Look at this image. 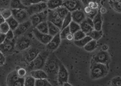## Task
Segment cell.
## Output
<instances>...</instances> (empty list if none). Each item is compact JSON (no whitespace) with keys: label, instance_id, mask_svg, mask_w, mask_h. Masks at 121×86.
<instances>
[{"label":"cell","instance_id":"cell-16","mask_svg":"<svg viewBox=\"0 0 121 86\" xmlns=\"http://www.w3.org/2000/svg\"><path fill=\"white\" fill-rule=\"evenodd\" d=\"M71 13L72 21L78 24L82 23L86 18L83 10H78Z\"/></svg>","mask_w":121,"mask_h":86},{"label":"cell","instance_id":"cell-32","mask_svg":"<svg viewBox=\"0 0 121 86\" xmlns=\"http://www.w3.org/2000/svg\"><path fill=\"white\" fill-rule=\"evenodd\" d=\"M72 21V16H71V13L70 12H69L68 15L64 18V19L63 20V23H62V28L61 30L63 29L64 28H66V27L69 26L70 23Z\"/></svg>","mask_w":121,"mask_h":86},{"label":"cell","instance_id":"cell-20","mask_svg":"<svg viewBox=\"0 0 121 86\" xmlns=\"http://www.w3.org/2000/svg\"><path fill=\"white\" fill-rule=\"evenodd\" d=\"M64 0H48L47 3L48 10H55L63 5Z\"/></svg>","mask_w":121,"mask_h":86},{"label":"cell","instance_id":"cell-36","mask_svg":"<svg viewBox=\"0 0 121 86\" xmlns=\"http://www.w3.org/2000/svg\"><path fill=\"white\" fill-rule=\"evenodd\" d=\"M74 34V41H78L84 38L87 35L82 32L81 30H80L76 32Z\"/></svg>","mask_w":121,"mask_h":86},{"label":"cell","instance_id":"cell-9","mask_svg":"<svg viewBox=\"0 0 121 86\" xmlns=\"http://www.w3.org/2000/svg\"><path fill=\"white\" fill-rule=\"evenodd\" d=\"M15 49V39L9 41L5 40V41L0 45V51L3 54L9 55L12 54Z\"/></svg>","mask_w":121,"mask_h":86},{"label":"cell","instance_id":"cell-38","mask_svg":"<svg viewBox=\"0 0 121 86\" xmlns=\"http://www.w3.org/2000/svg\"><path fill=\"white\" fill-rule=\"evenodd\" d=\"M10 30V27L6 22L0 25V33L6 34Z\"/></svg>","mask_w":121,"mask_h":86},{"label":"cell","instance_id":"cell-14","mask_svg":"<svg viewBox=\"0 0 121 86\" xmlns=\"http://www.w3.org/2000/svg\"><path fill=\"white\" fill-rule=\"evenodd\" d=\"M33 33L35 37L40 42H41L42 44L46 45L48 44L53 37L49 34H43L40 32L35 27L33 29Z\"/></svg>","mask_w":121,"mask_h":86},{"label":"cell","instance_id":"cell-5","mask_svg":"<svg viewBox=\"0 0 121 86\" xmlns=\"http://www.w3.org/2000/svg\"><path fill=\"white\" fill-rule=\"evenodd\" d=\"M48 10H45L40 13L34 14L30 16V19L32 25L33 26L36 27L39 24L48 21Z\"/></svg>","mask_w":121,"mask_h":86},{"label":"cell","instance_id":"cell-27","mask_svg":"<svg viewBox=\"0 0 121 86\" xmlns=\"http://www.w3.org/2000/svg\"><path fill=\"white\" fill-rule=\"evenodd\" d=\"M55 10L59 16L63 20L64 19V18L68 15V14L69 12V10L65 6L63 5L57 8Z\"/></svg>","mask_w":121,"mask_h":86},{"label":"cell","instance_id":"cell-31","mask_svg":"<svg viewBox=\"0 0 121 86\" xmlns=\"http://www.w3.org/2000/svg\"><path fill=\"white\" fill-rule=\"evenodd\" d=\"M109 4L113 10L117 13H121V3L109 0Z\"/></svg>","mask_w":121,"mask_h":86},{"label":"cell","instance_id":"cell-3","mask_svg":"<svg viewBox=\"0 0 121 86\" xmlns=\"http://www.w3.org/2000/svg\"><path fill=\"white\" fill-rule=\"evenodd\" d=\"M49 55V52L44 51L40 52L37 57L29 63L27 67V70L29 72L34 70L43 69L46 60Z\"/></svg>","mask_w":121,"mask_h":86},{"label":"cell","instance_id":"cell-51","mask_svg":"<svg viewBox=\"0 0 121 86\" xmlns=\"http://www.w3.org/2000/svg\"><path fill=\"white\" fill-rule=\"evenodd\" d=\"M86 21L92 27H93L94 28V25H93V20L89 18V17H86L85 19Z\"/></svg>","mask_w":121,"mask_h":86},{"label":"cell","instance_id":"cell-55","mask_svg":"<svg viewBox=\"0 0 121 86\" xmlns=\"http://www.w3.org/2000/svg\"><path fill=\"white\" fill-rule=\"evenodd\" d=\"M21 1L22 2V3L26 7H28L29 6L28 3V0H21Z\"/></svg>","mask_w":121,"mask_h":86},{"label":"cell","instance_id":"cell-58","mask_svg":"<svg viewBox=\"0 0 121 86\" xmlns=\"http://www.w3.org/2000/svg\"><path fill=\"white\" fill-rule=\"evenodd\" d=\"M111 1H114V2H117L121 3V0H111Z\"/></svg>","mask_w":121,"mask_h":86},{"label":"cell","instance_id":"cell-12","mask_svg":"<svg viewBox=\"0 0 121 86\" xmlns=\"http://www.w3.org/2000/svg\"><path fill=\"white\" fill-rule=\"evenodd\" d=\"M48 8L47 3L42 2L37 4H31L27 7L26 11L29 16H32L34 14H36L46 10Z\"/></svg>","mask_w":121,"mask_h":86},{"label":"cell","instance_id":"cell-15","mask_svg":"<svg viewBox=\"0 0 121 86\" xmlns=\"http://www.w3.org/2000/svg\"><path fill=\"white\" fill-rule=\"evenodd\" d=\"M61 40L59 33L53 36L52 39L47 45V49L49 51H54L57 49L61 44Z\"/></svg>","mask_w":121,"mask_h":86},{"label":"cell","instance_id":"cell-41","mask_svg":"<svg viewBox=\"0 0 121 86\" xmlns=\"http://www.w3.org/2000/svg\"><path fill=\"white\" fill-rule=\"evenodd\" d=\"M17 74L20 78H25L26 76L27 70L23 68H19L16 70Z\"/></svg>","mask_w":121,"mask_h":86},{"label":"cell","instance_id":"cell-8","mask_svg":"<svg viewBox=\"0 0 121 86\" xmlns=\"http://www.w3.org/2000/svg\"><path fill=\"white\" fill-rule=\"evenodd\" d=\"M12 16L18 22L19 24L27 21L29 14L25 9H11Z\"/></svg>","mask_w":121,"mask_h":86},{"label":"cell","instance_id":"cell-53","mask_svg":"<svg viewBox=\"0 0 121 86\" xmlns=\"http://www.w3.org/2000/svg\"><path fill=\"white\" fill-rule=\"evenodd\" d=\"M6 22V20L3 17V16L0 13V25L5 23Z\"/></svg>","mask_w":121,"mask_h":86},{"label":"cell","instance_id":"cell-47","mask_svg":"<svg viewBox=\"0 0 121 86\" xmlns=\"http://www.w3.org/2000/svg\"><path fill=\"white\" fill-rule=\"evenodd\" d=\"M46 1L47 0H28V3L29 5H30L31 4H37L42 2H46Z\"/></svg>","mask_w":121,"mask_h":86},{"label":"cell","instance_id":"cell-40","mask_svg":"<svg viewBox=\"0 0 121 86\" xmlns=\"http://www.w3.org/2000/svg\"><path fill=\"white\" fill-rule=\"evenodd\" d=\"M111 84L112 86H121V77H114L111 81Z\"/></svg>","mask_w":121,"mask_h":86},{"label":"cell","instance_id":"cell-13","mask_svg":"<svg viewBox=\"0 0 121 86\" xmlns=\"http://www.w3.org/2000/svg\"><path fill=\"white\" fill-rule=\"evenodd\" d=\"M32 25L31 22L29 20L20 24L17 28L13 31L15 36L19 37L23 35L29 29Z\"/></svg>","mask_w":121,"mask_h":86},{"label":"cell","instance_id":"cell-11","mask_svg":"<svg viewBox=\"0 0 121 86\" xmlns=\"http://www.w3.org/2000/svg\"><path fill=\"white\" fill-rule=\"evenodd\" d=\"M48 21L61 29L63 19L59 16L55 10H48Z\"/></svg>","mask_w":121,"mask_h":86},{"label":"cell","instance_id":"cell-46","mask_svg":"<svg viewBox=\"0 0 121 86\" xmlns=\"http://www.w3.org/2000/svg\"><path fill=\"white\" fill-rule=\"evenodd\" d=\"M98 12V10H93V9H92V10L91 11V12L90 13H89L88 14H87L86 15V16H87V17H89V18L93 20V19L94 18V17L97 14Z\"/></svg>","mask_w":121,"mask_h":86},{"label":"cell","instance_id":"cell-19","mask_svg":"<svg viewBox=\"0 0 121 86\" xmlns=\"http://www.w3.org/2000/svg\"><path fill=\"white\" fill-rule=\"evenodd\" d=\"M30 76L35 79H47L48 76L47 73L43 69H37L31 71L30 72Z\"/></svg>","mask_w":121,"mask_h":86},{"label":"cell","instance_id":"cell-59","mask_svg":"<svg viewBox=\"0 0 121 86\" xmlns=\"http://www.w3.org/2000/svg\"><path fill=\"white\" fill-rule=\"evenodd\" d=\"M111 86H112V85H111Z\"/></svg>","mask_w":121,"mask_h":86},{"label":"cell","instance_id":"cell-35","mask_svg":"<svg viewBox=\"0 0 121 86\" xmlns=\"http://www.w3.org/2000/svg\"><path fill=\"white\" fill-rule=\"evenodd\" d=\"M35 86H53L47 79H35Z\"/></svg>","mask_w":121,"mask_h":86},{"label":"cell","instance_id":"cell-30","mask_svg":"<svg viewBox=\"0 0 121 86\" xmlns=\"http://www.w3.org/2000/svg\"><path fill=\"white\" fill-rule=\"evenodd\" d=\"M35 28L40 32L43 34H48V26L47 21L39 24L35 27Z\"/></svg>","mask_w":121,"mask_h":86},{"label":"cell","instance_id":"cell-44","mask_svg":"<svg viewBox=\"0 0 121 86\" xmlns=\"http://www.w3.org/2000/svg\"><path fill=\"white\" fill-rule=\"evenodd\" d=\"M88 6H90L92 9L98 10V9L100 7V3H99L97 2H92V3H91L88 5Z\"/></svg>","mask_w":121,"mask_h":86},{"label":"cell","instance_id":"cell-57","mask_svg":"<svg viewBox=\"0 0 121 86\" xmlns=\"http://www.w3.org/2000/svg\"><path fill=\"white\" fill-rule=\"evenodd\" d=\"M99 12L100 13H105L106 12V10L104 8H102L101 9H100Z\"/></svg>","mask_w":121,"mask_h":86},{"label":"cell","instance_id":"cell-2","mask_svg":"<svg viewBox=\"0 0 121 86\" xmlns=\"http://www.w3.org/2000/svg\"><path fill=\"white\" fill-rule=\"evenodd\" d=\"M108 73V67L106 64L91 62L90 77L92 79H98L105 77Z\"/></svg>","mask_w":121,"mask_h":86},{"label":"cell","instance_id":"cell-4","mask_svg":"<svg viewBox=\"0 0 121 86\" xmlns=\"http://www.w3.org/2000/svg\"><path fill=\"white\" fill-rule=\"evenodd\" d=\"M62 5L70 13L78 10H83L84 8L83 4L80 0H65Z\"/></svg>","mask_w":121,"mask_h":86},{"label":"cell","instance_id":"cell-48","mask_svg":"<svg viewBox=\"0 0 121 86\" xmlns=\"http://www.w3.org/2000/svg\"><path fill=\"white\" fill-rule=\"evenodd\" d=\"M5 63V57L3 53L0 51V66H2Z\"/></svg>","mask_w":121,"mask_h":86},{"label":"cell","instance_id":"cell-39","mask_svg":"<svg viewBox=\"0 0 121 86\" xmlns=\"http://www.w3.org/2000/svg\"><path fill=\"white\" fill-rule=\"evenodd\" d=\"M0 13L1 14V15L5 20L8 19L12 16V10L9 9H5L3 10Z\"/></svg>","mask_w":121,"mask_h":86},{"label":"cell","instance_id":"cell-26","mask_svg":"<svg viewBox=\"0 0 121 86\" xmlns=\"http://www.w3.org/2000/svg\"><path fill=\"white\" fill-rule=\"evenodd\" d=\"M6 22L8 24L10 29L13 31H14L17 28L20 24L18 23V22L13 16L6 19Z\"/></svg>","mask_w":121,"mask_h":86},{"label":"cell","instance_id":"cell-10","mask_svg":"<svg viewBox=\"0 0 121 86\" xmlns=\"http://www.w3.org/2000/svg\"><path fill=\"white\" fill-rule=\"evenodd\" d=\"M69 72L63 64L60 62L59 68L57 76V81L58 83L62 85L65 82L68 81Z\"/></svg>","mask_w":121,"mask_h":86},{"label":"cell","instance_id":"cell-7","mask_svg":"<svg viewBox=\"0 0 121 86\" xmlns=\"http://www.w3.org/2000/svg\"><path fill=\"white\" fill-rule=\"evenodd\" d=\"M110 56L107 51L101 50L98 52L93 56L91 62L98 63H101L108 65L110 62Z\"/></svg>","mask_w":121,"mask_h":86},{"label":"cell","instance_id":"cell-29","mask_svg":"<svg viewBox=\"0 0 121 86\" xmlns=\"http://www.w3.org/2000/svg\"><path fill=\"white\" fill-rule=\"evenodd\" d=\"M87 35L91 37L92 39L97 41L102 37L103 35V32L102 30L97 31L94 29L91 32L88 33Z\"/></svg>","mask_w":121,"mask_h":86},{"label":"cell","instance_id":"cell-42","mask_svg":"<svg viewBox=\"0 0 121 86\" xmlns=\"http://www.w3.org/2000/svg\"><path fill=\"white\" fill-rule=\"evenodd\" d=\"M6 40L9 41H12L14 39V34L13 31L12 30H10L6 34Z\"/></svg>","mask_w":121,"mask_h":86},{"label":"cell","instance_id":"cell-45","mask_svg":"<svg viewBox=\"0 0 121 86\" xmlns=\"http://www.w3.org/2000/svg\"><path fill=\"white\" fill-rule=\"evenodd\" d=\"M84 7L88 6V5L92 2H97L100 3V0H82Z\"/></svg>","mask_w":121,"mask_h":86},{"label":"cell","instance_id":"cell-52","mask_svg":"<svg viewBox=\"0 0 121 86\" xmlns=\"http://www.w3.org/2000/svg\"><path fill=\"white\" fill-rule=\"evenodd\" d=\"M66 39L69 41H72L74 40V34L71 33L69 34L66 37Z\"/></svg>","mask_w":121,"mask_h":86},{"label":"cell","instance_id":"cell-22","mask_svg":"<svg viewBox=\"0 0 121 86\" xmlns=\"http://www.w3.org/2000/svg\"><path fill=\"white\" fill-rule=\"evenodd\" d=\"M47 23L48 26V34L52 36H54L56 34L60 32V29L56 26L55 25L50 22L47 21Z\"/></svg>","mask_w":121,"mask_h":86},{"label":"cell","instance_id":"cell-54","mask_svg":"<svg viewBox=\"0 0 121 86\" xmlns=\"http://www.w3.org/2000/svg\"><path fill=\"white\" fill-rule=\"evenodd\" d=\"M109 49V47L106 45H104L102 47V50L104 51H107Z\"/></svg>","mask_w":121,"mask_h":86},{"label":"cell","instance_id":"cell-50","mask_svg":"<svg viewBox=\"0 0 121 86\" xmlns=\"http://www.w3.org/2000/svg\"><path fill=\"white\" fill-rule=\"evenodd\" d=\"M5 40H6L5 34L0 33V45L3 44V43L5 41Z\"/></svg>","mask_w":121,"mask_h":86},{"label":"cell","instance_id":"cell-25","mask_svg":"<svg viewBox=\"0 0 121 86\" xmlns=\"http://www.w3.org/2000/svg\"><path fill=\"white\" fill-rule=\"evenodd\" d=\"M79 25L80 26V30L83 32L86 35L94 30V28L87 22L85 19Z\"/></svg>","mask_w":121,"mask_h":86},{"label":"cell","instance_id":"cell-33","mask_svg":"<svg viewBox=\"0 0 121 86\" xmlns=\"http://www.w3.org/2000/svg\"><path fill=\"white\" fill-rule=\"evenodd\" d=\"M69 26V27L70 33L72 34H75L76 32L80 30V25L75 22L73 21L70 23Z\"/></svg>","mask_w":121,"mask_h":86},{"label":"cell","instance_id":"cell-23","mask_svg":"<svg viewBox=\"0 0 121 86\" xmlns=\"http://www.w3.org/2000/svg\"><path fill=\"white\" fill-rule=\"evenodd\" d=\"M11 9H25L26 10L27 7L25 6L21 0H11L10 3Z\"/></svg>","mask_w":121,"mask_h":86},{"label":"cell","instance_id":"cell-49","mask_svg":"<svg viewBox=\"0 0 121 86\" xmlns=\"http://www.w3.org/2000/svg\"><path fill=\"white\" fill-rule=\"evenodd\" d=\"M92 10V9L89 6H84V8H83V11L84 12V13L86 14V16L89 13H90L91 11Z\"/></svg>","mask_w":121,"mask_h":86},{"label":"cell","instance_id":"cell-6","mask_svg":"<svg viewBox=\"0 0 121 86\" xmlns=\"http://www.w3.org/2000/svg\"><path fill=\"white\" fill-rule=\"evenodd\" d=\"M31 45V40L26 36H19L15 41V49L18 51L26 50L30 47Z\"/></svg>","mask_w":121,"mask_h":86},{"label":"cell","instance_id":"cell-28","mask_svg":"<svg viewBox=\"0 0 121 86\" xmlns=\"http://www.w3.org/2000/svg\"><path fill=\"white\" fill-rule=\"evenodd\" d=\"M92 39L88 35H86L84 38L78 41H74V43L77 46L79 47H84L87 43L91 40Z\"/></svg>","mask_w":121,"mask_h":86},{"label":"cell","instance_id":"cell-34","mask_svg":"<svg viewBox=\"0 0 121 86\" xmlns=\"http://www.w3.org/2000/svg\"><path fill=\"white\" fill-rule=\"evenodd\" d=\"M35 79L31 76H27L25 77L24 86H35Z\"/></svg>","mask_w":121,"mask_h":86},{"label":"cell","instance_id":"cell-24","mask_svg":"<svg viewBox=\"0 0 121 86\" xmlns=\"http://www.w3.org/2000/svg\"><path fill=\"white\" fill-rule=\"evenodd\" d=\"M98 47L97 41L92 39L84 47V49L87 52H91L94 51Z\"/></svg>","mask_w":121,"mask_h":86},{"label":"cell","instance_id":"cell-18","mask_svg":"<svg viewBox=\"0 0 121 86\" xmlns=\"http://www.w3.org/2000/svg\"><path fill=\"white\" fill-rule=\"evenodd\" d=\"M94 29L97 31H100L102 30L103 25V20L101 13L98 11L96 15L93 19Z\"/></svg>","mask_w":121,"mask_h":86},{"label":"cell","instance_id":"cell-37","mask_svg":"<svg viewBox=\"0 0 121 86\" xmlns=\"http://www.w3.org/2000/svg\"><path fill=\"white\" fill-rule=\"evenodd\" d=\"M70 33V32L69 30V27L68 26L66 28H64L63 29H62L61 31L59 33L60 38H61V39H66V37Z\"/></svg>","mask_w":121,"mask_h":86},{"label":"cell","instance_id":"cell-43","mask_svg":"<svg viewBox=\"0 0 121 86\" xmlns=\"http://www.w3.org/2000/svg\"><path fill=\"white\" fill-rule=\"evenodd\" d=\"M25 78H20L11 86H24Z\"/></svg>","mask_w":121,"mask_h":86},{"label":"cell","instance_id":"cell-1","mask_svg":"<svg viewBox=\"0 0 121 86\" xmlns=\"http://www.w3.org/2000/svg\"><path fill=\"white\" fill-rule=\"evenodd\" d=\"M60 62L55 55L50 54L49 55L43 69L47 73L48 78L53 80H57Z\"/></svg>","mask_w":121,"mask_h":86},{"label":"cell","instance_id":"cell-17","mask_svg":"<svg viewBox=\"0 0 121 86\" xmlns=\"http://www.w3.org/2000/svg\"><path fill=\"white\" fill-rule=\"evenodd\" d=\"M41 52L39 49L35 48H29L26 50L25 56L26 61L29 63L34 60Z\"/></svg>","mask_w":121,"mask_h":86},{"label":"cell","instance_id":"cell-56","mask_svg":"<svg viewBox=\"0 0 121 86\" xmlns=\"http://www.w3.org/2000/svg\"><path fill=\"white\" fill-rule=\"evenodd\" d=\"M62 86H73L72 85H71L70 83H69L68 82L64 83L63 85Z\"/></svg>","mask_w":121,"mask_h":86},{"label":"cell","instance_id":"cell-21","mask_svg":"<svg viewBox=\"0 0 121 86\" xmlns=\"http://www.w3.org/2000/svg\"><path fill=\"white\" fill-rule=\"evenodd\" d=\"M20 77L18 76L17 71L14 70L11 72L7 77V86H12L15 81L18 80Z\"/></svg>","mask_w":121,"mask_h":86}]
</instances>
